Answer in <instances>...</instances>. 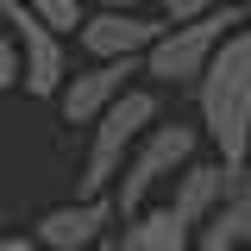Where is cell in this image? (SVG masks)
<instances>
[{"label":"cell","instance_id":"obj_1","mask_svg":"<svg viewBox=\"0 0 251 251\" xmlns=\"http://www.w3.org/2000/svg\"><path fill=\"white\" fill-rule=\"evenodd\" d=\"M201 132L232 170H251V25H239L214 50L207 75L195 82Z\"/></svg>","mask_w":251,"mask_h":251},{"label":"cell","instance_id":"obj_2","mask_svg":"<svg viewBox=\"0 0 251 251\" xmlns=\"http://www.w3.org/2000/svg\"><path fill=\"white\" fill-rule=\"evenodd\" d=\"M239 25H251V6H239V0H226V6L201 13V19H170L163 38L145 50V75L163 82V88H195V82L207 75L214 50H220Z\"/></svg>","mask_w":251,"mask_h":251},{"label":"cell","instance_id":"obj_3","mask_svg":"<svg viewBox=\"0 0 251 251\" xmlns=\"http://www.w3.org/2000/svg\"><path fill=\"white\" fill-rule=\"evenodd\" d=\"M163 120V100H157V88H132L100 113V120L88 126V157H82V195H113V182H120L126 157L138 151V138L151 132V126Z\"/></svg>","mask_w":251,"mask_h":251},{"label":"cell","instance_id":"obj_4","mask_svg":"<svg viewBox=\"0 0 251 251\" xmlns=\"http://www.w3.org/2000/svg\"><path fill=\"white\" fill-rule=\"evenodd\" d=\"M201 126H188V120H157L145 138H138V151L126 157V170H120V182H113V201H120V220L132 214H145L151 207V195L163 182H176L188 163H195V151H201Z\"/></svg>","mask_w":251,"mask_h":251},{"label":"cell","instance_id":"obj_5","mask_svg":"<svg viewBox=\"0 0 251 251\" xmlns=\"http://www.w3.org/2000/svg\"><path fill=\"white\" fill-rule=\"evenodd\" d=\"M0 19L19 38V57H25V82L19 88L38 94V100H57L63 82H69V38H63L50 19H38L25 0H0Z\"/></svg>","mask_w":251,"mask_h":251},{"label":"cell","instance_id":"obj_6","mask_svg":"<svg viewBox=\"0 0 251 251\" xmlns=\"http://www.w3.org/2000/svg\"><path fill=\"white\" fill-rule=\"evenodd\" d=\"M163 13L151 6H88V19L75 25V50L88 63H107V57H145L157 38H163Z\"/></svg>","mask_w":251,"mask_h":251},{"label":"cell","instance_id":"obj_7","mask_svg":"<svg viewBox=\"0 0 251 251\" xmlns=\"http://www.w3.org/2000/svg\"><path fill=\"white\" fill-rule=\"evenodd\" d=\"M132 75H145V57H107V63L69 69V82H63V94H57V113L69 126H94L126 88H132Z\"/></svg>","mask_w":251,"mask_h":251},{"label":"cell","instance_id":"obj_8","mask_svg":"<svg viewBox=\"0 0 251 251\" xmlns=\"http://www.w3.org/2000/svg\"><path fill=\"white\" fill-rule=\"evenodd\" d=\"M113 220H120L113 195H75V201H63V207H50L38 220V245L44 251H88L113 232Z\"/></svg>","mask_w":251,"mask_h":251},{"label":"cell","instance_id":"obj_9","mask_svg":"<svg viewBox=\"0 0 251 251\" xmlns=\"http://www.w3.org/2000/svg\"><path fill=\"white\" fill-rule=\"evenodd\" d=\"M239 176H245V170H232L226 157H214V163H201V157H195L182 176H176V188H170V207H176V214L201 232V226L226 207V195L239 188Z\"/></svg>","mask_w":251,"mask_h":251},{"label":"cell","instance_id":"obj_10","mask_svg":"<svg viewBox=\"0 0 251 251\" xmlns=\"http://www.w3.org/2000/svg\"><path fill=\"white\" fill-rule=\"evenodd\" d=\"M126 251H195V226L176 207H145L126 220Z\"/></svg>","mask_w":251,"mask_h":251},{"label":"cell","instance_id":"obj_11","mask_svg":"<svg viewBox=\"0 0 251 251\" xmlns=\"http://www.w3.org/2000/svg\"><path fill=\"white\" fill-rule=\"evenodd\" d=\"M38 19H50V25L63 31V38H75V25L88 19V0H25Z\"/></svg>","mask_w":251,"mask_h":251},{"label":"cell","instance_id":"obj_12","mask_svg":"<svg viewBox=\"0 0 251 251\" xmlns=\"http://www.w3.org/2000/svg\"><path fill=\"white\" fill-rule=\"evenodd\" d=\"M25 82V57H19V38H13V25L0 19V94L19 88Z\"/></svg>","mask_w":251,"mask_h":251},{"label":"cell","instance_id":"obj_13","mask_svg":"<svg viewBox=\"0 0 251 251\" xmlns=\"http://www.w3.org/2000/svg\"><path fill=\"white\" fill-rule=\"evenodd\" d=\"M157 6H163V19H201V13H214L226 0H157Z\"/></svg>","mask_w":251,"mask_h":251},{"label":"cell","instance_id":"obj_14","mask_svg":"<svg viewBox=\"0 0 251 251\" xmlns=\"http://www.w3.org/2000/svg\"><path fill=\"white\" fill-rule=\"evenodd\" d=\"M195 251H251V245H232V239H220V232H195Z\"/></svg>","mask_w":251,"mask_h":251},{"label":"cell","instance_id":"obj_15","mask_svg":"<svg viewBox=\"0 0 251 251\" xmlns=\"http://www.w3.org/2000/svg\"><path fill=\"white\" fill-rule=\"evenodd\" d=\"M0 251H44V245H38V232H25V239H0Z\"/></svg>","mask_w":251,"mask_h":251},{"label":"cell","instance_id":"obj_16","mask_svg":"<svg viewBox=\"0 0 251 251\" xmlns=\"http://www.w3.org/2000/svg\"><path fill=\"white\" fill-rule=\"evenodd\" d=\"M88 6H157V0H88Z\"/></svg>","mask_w":251,"mask_h":251},{"label":"cell","instance_id":"obj_17","mask_svg":"<svg viewBox=\"0 0 251 251\" xmlns=\"http://www.w3.org/2000/svg\"><path fill=\"white\" fill-rule=\"evenodd\" d=\"M88 251H126V245H113V239H100V245H88Z\"/></svg>","mask_w":251,"mask_h":251},{"label":"cell","instance_id":"obj_18","mask_svg":"<svg viewBox=\"0 0 251 251\" xmlns=\"http://www.w3.org/2000/svg\"><path fill=\"white\" fill-rule=\"evenodd\" d=\"M239 6H251V0H239Z\"/></svg>","mask_w":251,"mask_h":251}]
</instances>
